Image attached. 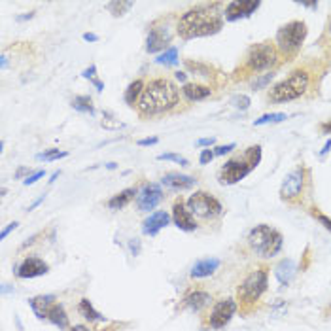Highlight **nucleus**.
Instances as JSON below:
<instances>
[{"label": "nucleus", "instance_id": "nucleus-1", "mask_svg": "<svg viewBox=\"0 0 331 331\" xmlns=\"http://www.w3.org/2000/svg\"><path fill=\"white\" fill-rule=\"evenodd\" d=\"M178 101H180V89L174 86L171 79H150L138 101V112L142 115L167 114L178 104Z\"/></svg>", "mask_w": 331, "mask_h": 331}, {"label": "nucleus", "instance_id": "nucleus-2", "mask_svg": "<svg viewBox=\"0 0 331 331\" xmlns=\"http://www.w3.org/2000/svg\"><path fill=\"white\" fill-rule=\"evenodd\" d=\"M223 27V17L214 8L197 6L187 10L186 14L178 19L176 32L184 40H193V38H204L218 34Z\"/></svg>", "mask_w": 331, "mask_h": 331}, {"label": "nucleus", "instance_id": "nucleus-3", "mask_svg": "<svg viewBox=\"0 0 331 331\" xmlns=\"http://www.w3.org/2000/svg\"><path fill=\"white\" fill-rule=\"evenodd\" d=\"M259 161H261V146H250V148H246L242 155H237V157L225 161V165L220 169L218 180L222 186L238 184L259 165Z\"/></svg>", "mask_w": 331, "mask_h": 331}, {"label": "nucleus", "instance_id": "nucleus-4", "mask_svg": "<svg viewBox=\"0 0 331 331\" xmlns=\"http://www.w3.org/2000/svg\"><path fill=\"white\" fill-rule=\"evenodd\" d=\"M269 286V269L265 265L258 267L256 271L246 276L237 288V305L240 307L242 314H248L256 307V303L261 299V295L267 292Z\"/></svg>", "mask_w": 331, "mask_h": 331}, {"label": "nucleus", "instance_id": "nucleus-5", "mask_svg": "<svg viewBox=\"0 0 331 331\" xmlns=\"http://www.w3.org/2000/svg\"><path fill=\"white\" fill-rule=\"evenodd\" d=\"M284 244V237L280 231L267 225V223H259L248 233V246L259 258H273L282 250Z\"/></svg>", "mask_w": 331, "mask_h": 331}, {"label": "nucleus", "instance_id": "nucleus-6", "mask_svg": "<svg viewBox=\"0 0 331 331\" xmlns=\"http://www.w3.org/2000/svg\"><path fill=\"white\" fill-rule=\"evenodd\" d=\"M310 84V76L307 70H301L297 68L294 72L289 74L286 79L278 81L276 86L269 91V101L273 102H289L299 99L303 95L307 93Z\"/></svg>", "mask_w": 331, "mask_h": 331}, {"label": "nucleus", "instance_id": "nucleus-7", "mask_svg": "<svg viewBox=\"0 0 331 331\" xmlns=\"http://www.w3.org/2000/svg\"><path fill=\"white\" fill-rule=\"evenodd\" d=\"M309 34L305 21H289L282 25L276 32V46L284 55H295L301 50L305 38Z\"/></svg>", "mask_w": 331, "mask_h": 331}, {"label": "nucleus", "instance_id": "nucleus-8", "mask_svg": "<svg viewBox=\"0 0 331 331\" xmlns=\"http://www.w3.org/2000/svg\"><path fill=\"white\" fill-rule=\"evenodd\" d=\"M278 59V50L274 48L273 44L269 42H261V44H254L252 48L246 53V68L250 72H261V70H267L276 63Z\"/></svg>", "mask_w": 331, "mask_h": 331}, {"label": "nucleus", "instance_id": "nucleus-9", "mask_svg": "<svg viewBox=\"0 0 331 331\" xmlns=\"http://www.w3.org/2000/svg\"><path fill=\"white\" fill-rule=\"evenodd\" d=\"M186 206L193 216L202 218V220H212V218H218L223 214L222 202L218 201L216 197L206 193V191H195L187 199Z\"/></svg>", "mask_w": 331, "mask_h": 331}, {"label": "nucleus", "instance_id": "nucleus-10", "mask_svg": "<svg viewBox=\"0 0 331 331\" xmlns=\"http://www.w3.org/2000/svg\"><path fill=\"white\" fill-rule=\"evenodd\" d=\"M305 174H307L305 167H297L292 173L286 174V178H284V182H282V186H280L282 201L294 202L301 197L303 186H305Z\"/></svg>", "mask_w": 331, "mask_h": 331}, {"label": "nucleus", "instance_id": "nucleus-11", "mask_svg": "<svg viewBox=\"0 0 331 331\" xmlns=\"http://www.w3.org/2000/svg\"><path fill=\"white\" fill-rule=\"evenodd\" d=\"M237 309L238 305L235 299H222V301H218L214 305L212 312H210L209 325L212 329H222V327H225L231 322V318L235 316Z\"/></svg>", "mask_w": 331, "mask_h": 331}, {"label": "nucleus", "instance_id": "nucleus-12", "mask_svg": "<svg viewBox=\"0 0 331 331\" xmlns=\"http://www.w3.org/2000/svg\"><path fill=\"white\" fill-rule=\"evenodd\" d=\"M165 199L163 189L159 184H146L137 195V206L140 212H150Z\"/></svg>", "mask_w": 331, "mask_h": 331}, {"label": "nucleus", "instance_id": "nucleus-13", "mask_svg": "<svg viewBox=\"0 0 331 331\" xmlns=\"http://www.w3.org/2000/svg\"><path fill=\"white\" fill-rule=\"evenodd\" d=\"M259 6H261V2H258V0H233L225 8V19L227 21L246 19L252 14H256Z\"/></svg>", "mask_w": 331, "mask_h": 331}, {"label": "nucleus", "instance_id": "nucleus-14", "mask_svg": "<svg viewBox=\"0 0 331 331\" xmlns=\"http://www.w3.org/2000/svg\"><path fill=\"white\" fill-rule=\"evenodd\" d=\"M48 273H50V265L36 256H29L27 259H23L21 265L15 269V274L19 278H36V276H44Z\"/></svg>", "mask_w": 331, "mask_h": 331}, {"label": "nucleus", "instance_id": "nucleus-15", "mask_svg": "<svg viewBox=\"0 0 331 331\" xmlns=\"http://www.w3.org/2000/svg\"><path fill=\"white\" fill-rule=\"evenodd\" d=\"M173 40V32L169 27H151L146 38V51L148 53H159L163 51Z\"/></svg>", "mask_w": 331, "mask_h": 331}, {"label": "nucleus", "instance_id": "nucleus-16", "mask_svg": "<svg viewBox=\"0 0 331 331\" xmlns=\"http://www.w3.org/2000/svg\"><path fill=\"white\" fill-rule=\"evenodd\" d=\"M173 222L178 229L186 231V233H191V231L197 229V222L193 220V214L187 210V206L184 204L182 199L174 201L173 204Z\"/></svg>", "mask_w": 331, "mask_h": 331}, {"label": "nucleus", "instance_id": "nucleus-17", "mask_svg": "<svg viewBox=\"0 0 331 331\" xmlns=\"http://www.w3.org/2000/svg\"><path fill=\"white\" fill-rule=\"evenodd\" d=\"M169 222H171V214L165 212V210L151 212L150 216L142 222V233L148 235V237H155L159 231L169 225Z\"/></svg>", "mask_w": 331, "mask_h": 331}, {"label": "nucleus", "instance_id": "nucleus-18", "mask_svg": "<svg viewBox=\"0 0 331 331\" xmlns=\"http://www.w3.org/2000/svg\"><path fill=\"white\" fill-rule=\"evenodd\" d=\"M161 184L173 191H186V189H191L195 187L197 180L193 176H187V174H180V173H167L163 178H161Z\"/></svg>", "mask_w": 331, "mask_h": 331}, {"label": "nucleus", "instance_id": "nucleus-19", "mask_svg": "<svg viewBox=\"0 0 331 331\" xmlns=\"http://www.w3.org/2000/svg\"><path fill=\"white\" fill-rule=\"evenodd\" d=\"M55 301H57V295H53V294L36 295V297L29 299V307L32 309V312L36 314L38 320H48V312H50V309L55 305Z\"/></svg>", "mask_w": 331, "mask_h": 331}, {"label": "nucleus", "instance_id": "nucleus-20", "mask_svg": "<svg viewBox=\"0 0 331 331\" xmlns=\"http://www.w3.org/2000/svg\"><path fill=\"white\" fill-rule=\"evenodd\" d=\"M210 301H212L210 294L202 292V289H195V292H189V294L184 297V305H186L189 310H193V312H199V310H202L204 307H209Z\"/></svg>", "mask_w": 331, "mask_h": 331}, {"label": "nucleus", "instance_id": "nucleus-21", "mask_svg": "<svg viewBox=\"0 0 331 331\" xmlns=\"http://www.w3.org/2000/svg\"><path fill=\"white\" fill-rule=\"evenodd\" d=\"M295 273H297V267H295L294 259H282L278 261V265L274 267V276L282 286H288L289 282L294 280Z\"/></svg>", "mask_w": 331, "mask_h": 331}, {"label": "nucleus", "instance_id": "nucleus-22", "mask_svg": "<svg viewBox=\"0 0 331 331\" xmlns=\"http://www.w3.org/2000/svg\"><path fill=\"white\" fill-rule=\"evenodd\" d=\"M218 267H220V259L218 258L199 259L193 265V269H191V276L193 278H206V276L216 273Z\"/></svg>", "mask_w": 331, "mask_h": 331}, {"label": "nucleus", "instance_id": "nucleus-23", "mask_svg": "<svg viewBox=\"0 0 331 331\" xmlns=\"http://www.w3.org/2000/svg\"><path fill=\"white\" fill-rule=\"evenodd\" d=\"M182 93H184V97H186L187 101L199 102V101L209 99L210 95H212V89L206 86H201V84H184Z\"/></svg>", "mask_w": 331, "mask_h": 331}, {"label": "nucleus", "instance_id": "nucleus-24", "mask_svg": "<svg viewBox=\"0 0 331 331\" xmlns=\"http://www.w3.org/2000/svg\"><path fill=\"white\" fill-rule=\"evenodd\" d=\"M137 195H138L137 187H127V189H123L119 193H115L112 199H108L106 206H108L110 210H121V209H125Z\"/></svg>", "mask_w": 331, "mask_h": 331}, {"label": "nucleus", "instance_id": "nucleus-25", "mask_svg": "<svg viewBox=\"0 0 331 331\" xmlns=\"http://www.w3.org/2000/svg\"><path fill=\"white\" fill-rule=\"evenodd\" d=\"M48 320H50L55 327H59V329H68V316H66V312L61 303H55V305L51 307L50 312H48Z\"/></svg>", "mask_w": 331, "mask_h": 331}, {"label": "nucleus", "instance_id": "nucleus-26", "mask_svg": "<svg viewBox=\"0 0 331 331\" xmlns=\"http://www.w3.org/2000/svg\"><path fill=\"white\" fill-rule=\"evenodd\" d=\"M78 312L81 316L86 318L87 322H104L106 318L102 316L99 310L93 307V303L89 301V299H81L78 305Z\"/></svg>", "mask_w": 331, "mask_h": 331}, {"label": "nucleus", "instance_id": "nucleus-27", "mask_svg": "<svg viewBox=\"0 0 331 331\" xmlns=\"http://www.w3.org/2000/svg\"><path fill=\"white\" fill-rule=\"evenodd\" d=\"M146 84L142 79H135V81H131L129 87L125 89V102L133 106V104H138L140 101V97H142V91H144Z\"/></svg>", "mask_w": 331, "mask_h": 331}, {"label": "nucleus", "instance_id": "nucleus-28", "mask_svg": "<svg viewBox=\"0 0 331 331\" xmlns=\"http://www.w3.org/2000/svg\"><path fill=\"white\" fill-rule=\"evenodd\" d=\"M72 108L76 110V112H81V114L95 115L93 99H91L89 95H76L72 99Z\"/></svg>", "mask_w": 331, "mask_h": 331}, {"label": "nucleus", "instance_id": "nucleus-29", "mask_svg": "<svg viewBox=\"0 0 331 331\" xmlns=\"http://www.w3.org/2000/svg\"><path fill=\"white\" fill-rule=\"evenodd\" d=\"M155 63H157V65H165V66H174L178 63V48H174L173 46V48L165 50L157 59H155Z\"/></svg>", "mask_w": 331, "mask_h": 331}, {"label": "nucleus", "instance_id": "nucleus-30", "mask_svg": "<svg viewBox=\"0 0 331 331\" xmlns=\"http://www.w3.org/2000/svg\"><path fill=\"white\" fill-rule=\"evenodd\" d=\"M288 119V115L284 112H273V114H263L261 117H258L254 121V127H261V125H267V123H282Z\"/></svg>", "mask_w": 331, "mask_h": 331}, {"label": "nucleus", "instance_id": "nucleus-31", "mask_svg": "<svg viewBox=\"0 0 331 331\" xmlns=\"http://www.w3.org/2000/svg\"><path fill=\"white\" fill-rule=\"evenodd\" d=\"M133 6H135V2H123V0H115V2H110V4H108V10H110V14L114 15V17H121V15L127 14Z\"/></svg>", "mask_w": 331, "mask_h": 331}, {"label": "nucleus", "instance_id": "nucleus-32", "mask_svg": "<svg viewBox=\"0 0 331 331\" xmlns=\"http://www.w3.org/2000/svg\"><path fill=\"white\" fill-rule=\"evenodd\" d=\"M63 157H68V151L57 150V148H51V150H46L42 153H36L38 161H59Z\"/></svg>", "mask_w": 331, "mask_h": 331}, {"label": "nucleus", "instance_id": "nucleus-33", "mask_svg": "<svg viewBox=\"0 0 331 331\" xmlns=\"http://www.w3.org/2000/svg\"><path fill=\"white\" fill-rule=\"evenodd\" d=\"M101 127H104V129H108V131H119V129L125 127V123L114 119L110 112H104V117H102V121H101Z\"/></svg>", "mask_w": 331, "mask_h": 331}, {"label": "nucleus", "instance_id": "nucleus-34", "mask_svg": "<svg viewBox=\"0 0 331 331\" xmlns=\"http://www.w3.org/2000/svg\"><path fill=\"white\" fill-rule=\"evenodd\" d=\"M157 161H174V163H178L182 167H189V161L180 153H159Z\"/></svg>", "mask_w": 331, "mask_h": 331}, {"label": "nucleus", "instance_id": "nucleus-35", "mask_svg": "<svg viewBox=\"0 0 331 331\" xmlns=\"http://www.w3.org/2000/svg\"><path fill=\"white\" fill-rule=\"evenodd\" d=\"M231 104L235 106L237 110H248L250 108V104H252V101H250V97L248 95H235L233 99H231Z\"/></svg>", "mask_w": 331, "mask_h": 331}, {"label": "nucleus", "instance_id": "nucleus-36", "mask_svg": "<svg viewBox=\"0 0 331 331\" xmlns=\"http://www.w3.org/2000/svg\"><path fill=\"white\" fill-rule=\"evenodd\" d=\"M310 216L314 218V220H316V222L320 223V225H322L324 229H327V231L331 233V218H327L325 214H322V212H320L318 209H312V210H310Z\"/></svg>", "mask_w": 331, "mask_h": 331}, {"label": "nucleus", "instance_id": "nucleus-37", "mask_svg": "<svg viewBox=\"0 0 331 331\" xmlns=\"http://www.w3.org/2000/svg\"><path fill=\"white\" fill-rule=\"evenodd\" d=\"M274 78V74L273 72H267V74H263V76H259L256 81H252V89L256 91V89H261V87H265L271 79Z\"/></svg>", "mask_w": 331, "mask_h": 331}, {"label": "nucleus", "instance_id": "nucleus-38", "mask_svg": "<svg viewBox=\"0 0 331 331\" xmlns=\"http://www.w3.org/2000/svg\"><path fill=\"white\" fill-rule=\"evenodd\" d=\"M140 250H142V242L138 240V238H131L129 240V252H131V256H140Z\"/></svg>", "mask_w": 331, "mask_h": 331}, {"label": "nucleus", "instance_id": "nucleus-39", "mask_svg": "<svg viewBox=\"0 0 331 331\" xmlns=\"http://www.w3.org/2000/svg\"><path fill=\"white\" fill-rule=\"evenodd\" d=\"M81 78L89 79L91 84H93V81H97V79H99V78H97V65H91L89 68H86V70L81 72Z\"/></svg>", "mask_w": 331, "mask_h": 331}, {"label": "nucleus", "instance_id": "nucleus-40", "mask_svg": "<svg viewBox=\"0 0 331 331\" xmlns=\"http://www.w3.org/2000/svg\"><path fill=\"white\" fill-rule=\"evenodd\" d=\"M214 157H216V153L212 150H202L201 155H199V163H201V165H209Z\"/></svg>", "mask_w": 331, "mask_h": 331}, {"label": "nucleus", "instance_id": "nucleus-41", "mask_svg": "<svg viewBox=\"0 0 331 331\" xmlns=\"http://www.w3.org/2000/svg\"><path fill=\"white\" fill-rule=\"evenodd\" d=\"M44 176H46V171H36L34 174H30L29 178H25L23 184H25V186H32V184H36V182L40 180V178H44Z\"/></svg>", "mask_w": 331, "mask_h": 331}, {"label": "nucleus", "instance_id": "nucleus-42", "mask_svg": "<svg viewBox=\"0 0 331 331\" xmlns=\"http://www.w3.org/2000/svg\"><path fill=\"white\" fill-rule=\"evenodd\" d=\"M187 68L189 70H195V72H199L201 76H210V70L206 66L199 65V63H187Z\"/></svg>", "mask_w": 331, "mask_h": 331}, {"label": "nucleus", "instance_id": "nucleus-43", "mask_svg": "<svg viewBox=\"0 0 331 331\" xmlns=\"http://www.w3.org/2000/svg\"><path fill=\"white\" fill-rule=\"evenodd\" d=\"M235 148H237V144H235V142H231V144H225V146H218L216 150H214V153H216V155H225V153L233 151Z\"/></svg>", "mask_w": 331, "mask_h": 331}, {"label": "nucleus", "instance_id": "nucleus-44", "mask_svg": "<svg viewBox=\"0 0 331 331\" xmlns=\"http://www.w3.org/2000/svg\"><path fill=\"white\" fill-rule=\"evenodd\" d=\"M157 142H159L157 137H150V138H140L137 144L140 146V148H146V146H153V144H157Z\"/></svg>", "mask_w": 331, "mask_h": 331}, {"label": "nucleus", "instance_id": "nucleus-45", "mask_svg": "<svg viewBox=\"0 0 331 331\" xmlns=\"http://www.w3.org/2000/svg\"><path fill=\"white\" fill-rule=\"evenodd\" d=\"M29 173H30V169H29V167H19V169L15 171L14 178H15V180H21L23 176H27V178H29Z\"/></svg>", "mask_w": 331, "mask_h": 331}, {"label": "nucleus", "instance_id": "nucleus-46", "mask_svg": "<svg viewBox=\"0 0 331 331\" xmlns=\"http://www.w3.org/2000/svg\"><path fill=\"white\" fill-rule=\"evenodd\" d=\"M197 146H212V144H216V138L214 137H209V138H199L197 142H195Z\"/></svg>", "mask_w": 331, "mask_h": 331}, {"label": "nucleus", "instance_id": "nucleus-47", "mask_svg": "<svg viewBox=\"0 0 331 331\" xmlns=\"http://www.w3.org/2000/svg\"><path fill=\"white\" fill-rule=\"evenodd\" d=\"M17 225H19V223H17V222H12V223H10V225H8L6 229H4V231H2V233H0V238H6L8 235L12 233V231L17 229Z\"/></svg>", "mask_w": 331, "mask_h": 331}, {"label": "nucleus", "instance_id": "nucleus-48", "mask_svg": "<svg viewBox=\"0 0 331 331\" xmlns=\"http://www.w3.org/2000/svg\"><path fill=\"white\" fill-rule=\"evenodd\" d=\"M81 38H84L86 42H99V36H97L95 32H84V34H81Z\"/></svg>", "mask_w": 331, "mask_h": 331}, {"label": "nucleus", "instance_id": "nucleus-49", "mask_svg": "<svg viewBox=\"0 0 331 331\" xmlns=\"http://www.w3.org/2000/svg\"><path fill=\"white\" fill-rule=\"evenodd\" d=\"M32 17H34V12H29V14H25V15H17V17H15V21H29V19H32Z\"/></svg>", "mask_w": 331, "mask_h": 331}, {"label": "nucleus", "instance_id": "nucleus-50", "mask_svg": "<svg viewBox=\"0 0 331 331\" xmlns=\"http://www.w3.org/2000/svg\"><path fill=\"white\" fill-rule=\"evenodd\" d=\"M320 131H322V135H331V121H325L320 125Z\"/></svg>", "mask_w": 331, "mask_h": 331}, {"label": "nucleus", "instance_id": "nucleus-51", "mask_svg": "<svg viewBox=\"0 0 331 331\" xmlns=\"http://www.w3.org/2000/svg\"><path fill=\"white\" fill-rule=\"evenodd\" d=\"M44 199H46V193H44L42 197H38L36 201H34V202H32V204H30V206H29V212H30V210H34V209H36L38 204H42V202H44Z\"/></svg>", "mask_w": 331, "mask_h": 331}, {"label": "nucleus", "instance_id": "nucleus-52", "mask_svg": "<svg viewBox=\"0 0 331 331\" xmlns=\"http://www.w3.org/2000/svg\"><path fill=\"white\" fill-rule=\"evenodd\" d=\"M331 150V138L329 140H325V144H324V148H322V151H320V157H324L325 153Z\"/></svg>", "mask_w": 331, "mask_h": 331}, {"label": "nucleus", "instance_id": "nucleus-53", "mask_svg": "<svg viewBox=\"0 0 331 331\" xmlns=\"http://www.w3.org/2000/svg\"><path fill=\"white\" fill-rule=\"evenodd\" d=\"M303 8H312V10H316L318 8V2H299Z\"/></svg>", "mask_w": 331, "mask_h": 331}, {"label": "nucleus", "instance_id": "nucleus-54", "mask_svg": "<svg viewBox=\"0 0 331 331\" xmlns=\"http://www.w3.org/2000/svg\"><path fill=\"white\" fill-rule=\"evenodd\" d=\"M0 68H2V70H6V68H8V57H6V55H2V57H0Z\"/></svg>", "mask_w": 331, "mask_h": 331}, {"label": "nucleus", "instance_id": "nucleus-55", "mask_svg": "<svg viewBox=\"0 0 331 331\" xmlns=\"http://www.w3.org/2000/svg\"><path fill=\"white\" fill-rule=\"evenodd\" d=\"M174 76H176V79H178V81H182V84H184V81H186V72H180V70H178V72L174 74Z\"/></svg>", "mask_w": 331, "mask_h": 331}, {"label": "nucleus", "instance_id": "nucleus-56", "mask_svg": "<svg viewBox=\"0 0 331 331\" xmlns=\"http://www.w3.org/2000/svg\"><path fill=\"white\" fill-rule=\"evenodd\" d=\"M70 331H91L89 327H86V325H72L70 327Z\"/></svg>", "mask_w": 331, "mask_h": 331}, {"label": "nucleus", "instance_id": "nucleus-57", "mask_svg": "<svg viewBox=\"0 0 331 331\" xmlns=\"http://www.w3.org/2000/svg\"><path fill=\"white\" fill-rule=\"evenodd\" d=\"M12 289H14V288H10V284H2V294H4V295L10 294Z\"/></svg>", "mask_w": 331, "mask_h": 331}, {"label": "nucleus", "instance_id": "nucleus-58", "mask_svg": "<svg viewBox=\"0 0 331 331\" xmlns=\"http://www.w3.org/2000/svg\"><path fill=\"white\" fill-rule=\"evenodd\" d=\"M59 174H61V171H55V173L51 174V178H50V184H53V182L57 180V178H59Z\"/></svg>", "mask_w": 331, "mask_h": 331}, {"label": "nucleus", "instance_id": "nucleus-59", "mask_svg": "<svg viewBox=\"0 0 331 331\" xmlns=\"http://www.w3.org/2000/svg\"><path fill=\"white\" fill-rule=\"evenodd\" d=\"M106 167H108L110 171H114V169H115V167H117V165H115V163H108V165H106Z\"/></svg>", "mask_w": 331, "mask_h": 331}, {"label": "nucleus", "instance_id": "nucleus-60", "mask_svg": "<svg viewBox=\"0 0 331 331\" xmlns=\"http://www.w3.org/2000/svg\"><path fill=\"white\" fill-rule=\"evenodd\" d=\"M329 30H331V25H329Z\"/></svg>", "mask_w": 331, "mask_h": 331}]
</instances>
